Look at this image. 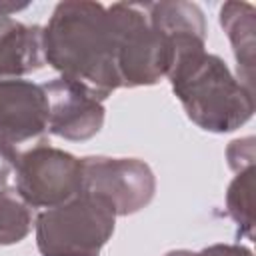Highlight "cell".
<instances>
[{"instance_id": "obj_1", "label": "cell", "mask_w": 256, "mask_h": 256, "mask_svg": "<svg viewBox=\"0 0 256 256\" xmlns=\"http://www.w3.org/2000/svg\"><path fill=\"white\" fill-rule=\"evenodd\" d=\"M42 50L46 64L100 102L122 88L116 36L104 4L86 0L56 4L48 24L42 26Z\"/></svg>"}, {"instance_id": "obj_2", "label": "cell", "mask_w": 256, "mask_h": 256, "mask_svg": "<svg viewBox=\"0 0 256 256\" xmlns=\"http://www.w3.org/2000/svg\"><path fill=\"white\" fill-rule=\"evenodd\" d=\"M166 78L186 116L206 132H232L254 114V92L230 72L220 56L206 52L204 38L174 40Z\"/></svg>"}, {"instance_id": "obj_3", "label": "cell", "mask_w": 256, "mask_h": 256, "mask_svg": "<svg viewBox=\"0 0 256 256\" xmlns=\"http://www.w3.org/2000/svg\"><path fill=\"white\" fill-rule=\"evenodd\" d=\"M114 226L110 204L82 190L72 200L38 212L36 246L42 256H100Z\"/></svg>"}, {"instance_id": "obj_4", "label": "cell", "mask_w": 256, "mask_h": 256, "mask_svg": "<svg viewBox=\"0 0 256 256\" xmlns=\"http://www.w3.org/2000/svg\"><path fill=\"white\" fill-rule=\"evenodd\" d=\"M116 36V66L122 88L152 86L166 78L172 50L166 36L150 22L142 4L106 6Z\"/></svg>"}, {"instance_id": "obj_5", "label": "cell", "mask_w": 256, "mask_h": 256, "mask_svg": "<svg viewBox=\"0 0 256 256\" xmlns=\"http://www.w3.org/2000/svg\"><path fill=\"white\" fill-rule=\"evenodd\" d=\"M16 192L30 208H54L82 192V162L74 154L40 140L18 152Z\"/></svg>"}, {"instance_id": "obj_6", "label": "cell", "mask_w": 256, "mask_h": 256, "mask_svg": "<svg viewBox=\"0 0 256 256\" xmlns=\"http://www.w3.org/2000/svg\"><path fill=\"white\" fill-rule=\"evenodd\" d=\"M82 162V190L100 196L116 216H130L146 208L156 192V176L140 158L86 156Z\"/></svg>"}, {"instance_id": "obj_7", "label": "cell", "mask_w": 256, "mask_h": 256, "mask_svg": "<svg viewBox=\"0 0 256 256\" xmlns=\"http://www.w3.org/2000/svg\"><path fill=\"white\" fill-rule=\"evenodd\" d=\"M48 132V100L42 84L0 78V144L20 152Z\"/></svg>"}, {"instance_id": "obj_8", "label": "cell", "mask_w": 256, "mask_h": 256, "mask_svg": "<svg viewBox=\"0 0 256 256\" xmlns=\"http://www.w3.org/2000/svg\"><path fill=\"white\" fill-rule=\"evenodd\" d=\"M48 100V132L82 142L96 136L104 124V104L82 86L58 76L42 84Z\"/></svg>"}, {"instance_id": "obj_9", "label": "cell", "mask_w": 256, "mask_h": 256, "mask_svg": "<svg viewBox=\"0 0 256 256\" xmlns=\"http://www.w3.org/2000/svg\"><path fill=\"white\" fill-rule=\"evenodd\" d=\"M44 64L42 26L0 16V78H24Z\"/></svg>"}, {"instance_id": "obj_10", "label": "cell", "mask_w": 256, "mask_h": 256, "mask_svg": "<svg viewBox=\"0 0 256 256\" xmlns=\"http://www.w3.org/2000/svg\"><path fill=\"white\" fill-rule=\"evenodd\" d=\"M220 26L230 40L238 64L236 78L254 92V6L248 2L222 4Z\"/></svg>"}, {"instance_id": "obj_11", "label": "cell", "mask_w": 256, "mask_h": 256, "mask_svg": "<svg viewBox=\"0 0 256 256\" xmlns=\"http://www.w3.org/2000/svg\"><path fill=\"white\" fill-rule=\"evenodd\" d=\"M32 230V210L16 188H0V246L22 242Z\"/></svg>"}, {"instance_id": "obj_12", "label": "cell", "mask_w": 256, "mask_h": 256, "mask_svg": "<svg viewBox=\"0 0 256 256\" xmlns=\"http://www.w3.org/2000/svg\"><path fill=\"white\" fill-rule=\"evenodd\" d=\"M252 180L254 166L236 172L226 190V210L228 216L238 224L240 232L252 238L254 230V212H252Z\"/></svg>"}, {"instance_id": "obj_13", "label": "cell", "mask_w": 256, "mask_h": 256, "mask_svg": "<svg viewBox=\"0 0 256 256\" xmlns=\"http://www.w3.org/2000/svg\"><path fill=\"white\" fill-rule=\"evenodd\" d=\"M226 160L234 172L254 166V138L246 136V138L232 140L226 148Z\"/></svg>"}, {"instance_id": "obj_14", "label": "cell", "mask_w": 256, "mask_h": 256, "mask_svg": "<svg viewBox=\"0 0 256 256\" xmlns=\"http://www.w3.org/2000/svg\"><path fill=\"white\" fill-rule=\"evenodd\" d=\"M164 256H252V252L240 244H212L198 252L182 248V250H170Z\"/></svg>"}, {"instance_id": "obj_15", "label": "cell", "mask_w": 256, "mask_h": 256, "mask_svg": "<svg viewBox=\"0 0 256 256\" xmlns=\"http://www.w3.org/2000/svg\"><path fill=\"white\" fill-rule=\"evenodd\" d=\"M16 158H18L16 150L0 144V188H4L8 178L12 176L14 166H16Z\"/></svg>"}]
</instances>
